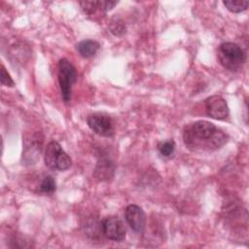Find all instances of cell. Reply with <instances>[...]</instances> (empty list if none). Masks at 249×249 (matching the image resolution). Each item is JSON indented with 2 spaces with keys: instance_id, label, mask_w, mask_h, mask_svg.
Here are the masks:
<instances>
[{
  "instance_id": "1",
  "label": "cell",
  "mask_w": 249,
  "mask_h": 249,
  "mask_svg": "<svg viewBox=\"0 0 249 249\" xmlns=\"http://www.w3.org/2000/svg\"><path fill=\"white\" fill-rule=\"evenodd\" d=\"M228 135L213 123L199 120L185 125L183 141L188 150L194 153H209L223 147Z\"/></svg>"
},
{
  "instance_id": "2",
  "label": "cell",
  "mask_w": 249,
  "mask_h": 249,
  "mask_svg": "<svg viewBox=\"0 0 249 249\" xmlns=\"http://www.w3.org/2000/svg\"><path fill=\"white\" fill-rule=\"evenodd\" d=\"M217 58L220 64L231 72L240 70L246 61V53L235 43H222L217 51Z\"/></svg>"
},
{
  "instance_id": "3",
  "label": "cell",
  "mask_w": 249,
  "mask_h": 249,
  "mask_svg": "<svg viewBox=\"0 0 249 249\" xmlns=\"http://www.w3.org/2000/svg\"><path fill=\"white\" fill-rule=\"evenodd\" d=\"M78 77L75 66L66 58H61L58 62V83L61 91V97L65 104L71 100L72 87Z\"/></svg>"
},
{
  "instance_id": "4",
  "label": "cell",
  "mask_w": 249,
  "mask_h": 249,
  "mask_svg": "<svg viewBox=\"0 0 249 249\" xmlns=\"http://www.w3.org/2000/svg\"><path fill=\"white\" fill-rule=\"evenodd\" d=\"M45 163L49 168L53 170L64 171L71 166L72 160L61 148L59 143L52 140L46 148Z\"/></svg>"
},
{
  "instance_id": "5",
  "label": "cell",
  "mask_w": 249,
  "mask_h": 249,
  "mask_svg": "<svg viewBox=\"0 0 249 249\" xmlns=\"http://www.w3.org/2000/svg\"><path fill=\"white\" fill-rule=\"evenodd\" d=\"M89 127L96 134L104 137H111L115 133L114 124L110 116L105 113H92L88 116Z\"/></svg>"
},
{
  "instance_id": "6",
  "label": "cell",
  "mask_w": 249,
  "mask_h": 249,
  "mask_svg": "<svg viewBox=\"0 0 249 249\" xmlns=\"http://www.w3.org/2000/svg\"><path fill=\"white\" fill-rule=\"evenodd\" d=\"M207 116L215 120H226L230 115L227 101L221 95H212L204 100Z\"/></svg>"
},
{
  "instance_id": "7",
  "label": "cell",
  "mask_w": 249,
  "mask_h": 249,
  "mask_svg": "<svg viewBox=\"0 0 249 249\" xmlns=\"http://www.w3.org/2000/svg\"><path fill=\"white\" fill-rule=\"evenodd\" d=\"M101 230L106 238L121 242L125 238V229L123 222L115 216L105 218L101 223Z\"/></svg>"
},
{
  "instance_id": "8",
  "label": "cell",
  "mask_w": 249,
  "mask_h": 249,
  "mask_svg": "<svg viewBox=\"0 0 249 249\" xmlns=\"http://www.w3.org/2000/svg\"><path fill=\"white\" fill-rule=\"evenodd\" d=\"M124 218L130 229L137 232L142 233L146 226V215L143 209L136 204H129L124 210Z\"/></svg>"
},
{
  "instance_id": "9",
  "label": "cell",
  "mask_w": 249,
  "mask_h": 249,
  "mask_svg": "<svg viewBox=\"0 0 249 249\" xmlns=\"http://www.w3.org/2000/svg\"><path fill=\"white\" fill-rule=\"evenodd\" d=\"M114 173H115V164L111 160L107 158H102L98 160L95 165V168L93 170V175L97 180L109 181L110 179L113 178Z\"/></svg>"
},
{
  "instance_id": "10",
  "label": "cell",
  "mask_w": 249,
  "mask_h": 249,
  "mask_svg": "<svg viewBox=\"0 0 249 249\" xmlns=\"http://www.w3.org/2000/svg\"><path fill=\"white\" fill-rule=\"evenodd\" d=\"M99 43L94 40H83L77 44L76 49L78 53L85 58H89L95 55L97 51L99 50Z\"/></svg>"
},
{
  "instance_id": "11",
  "label": "cell",
  "mask_w": 249,
  "mask_h": 249,
  "mask_svg": "<svg viewBox=\"0 0 249 249\" xmlns=\"http://www.w3.org/2000/svg\"><path fill=\"white\" fill-rule=\"evenodd\" d=\"M41 146H42V139L40 138V133H36L34 134L31 139L27 140L25 142L24 145V153L22 155V157H31V155L33 156L34 153L36 154V156L38 155V153L40 154L41 152Z\"/></svg>"
},
{
  "instance_id": "12",
  "label": "cell",
  "mask_w": 249,
  "mask_h": 249,
  "mask_svg": "<svg viewBox=\"0 0 249 249\" xmlns=\"http://www.w3.org/2000/svg\"><path fill=\"white\" fill-rule=\"evenodd\" d=\"M223 4L231 13H241L247 10L249 6L247 0H227L223 1Z\"/></svg>"
},
{
  "instance_id": "13",
  "label": "cell",
  "mask_w": 249,
  "mask_h": 249,
  "mask_svg": "<svg viewBox=\"0 0 249 249\" xmlns=\"http://www.w3.org/2000/svg\"><path fill=\"white\" fill-rule=\"evenodd\" d=\"M40 192L45 195H53L55 192L56 184L52 176H46L40 183Z\"/></svg>"
},
{
  "instance_id": "14",
  "label": "cell",
  "mask_w": 249,
  "mask_h": 249,
  "mask_svg": "<svg viewBox=\"0 0 249 249\" xmlns=\"http://www.w3.org/2000/svg\"><path fill=\"white\" fill-rule=\"evenodd\" d=\"M158 150H159L160 154L162 157L168 158L175 151V142L172 139H169V140H166V141H162V142L159 143Z\"/></svg>"
},
{
  "instance_id": "15",
  "label": "cell",
  "mask_w": 249,
  "mask_h": 249,
  "mask_svg": "<svg viewBox=\"0 0 249 249\" xmlns=\"http://www.w3.org/2000/svg\"><path fill=\"white\" fill-rule=\"evenodd\" d=\"M110 30L111 32L115 35V36H122L126 32V28L124 25V22L118 18H114L111 22H110Z\"/></svg>"
},
{
  "instance_id": "16",
  "label": "cell",
  "mask_w": 249,
  "mask_h": 249,
  "mask_svg": "<svg viewBox=\"0 0 249 249\" xmlns=\"http://www.w3.org/2000/svg\"><path fill=\"white\" fill-rule=\"evenodd\" d=\"M79 4L82 7L83 11L88 15L94 14L96 10L99 8L98 1H82L79 2Z\"/></svg>"
},
{
  "instance_id": "17",
  "label": "cell",
  "mask_w": 249,
  "mask_h": 249,
  "mask_svg": "<svg viewBox=\"0 0 249 249\" xmlns=\"http://www.w3.org/2000/svg\"><path fill=\"white\" fill-rule=\"evenodd\" d=\"M1 84L6 87H14L15 82L13 81L12 77L4 67V65H1Z\"/></svg>"
},
{
  "instance_id": "18",
  "label": "cell",
  "mask_w": 249,
  "mask_h": 249,
  "mask_svg": "<svg viewBox=\"0 0 249 249\" xmlns=\"http://www.w3.org/2000/svg\"><path fill=\"white\" fill-rule=\"evenodd\" d=\"M117 4H118L117 1H108V0H101V1H98L99 9L102 10V11H104V12L111 11Z\"/></svg>"
}]
</instances>
